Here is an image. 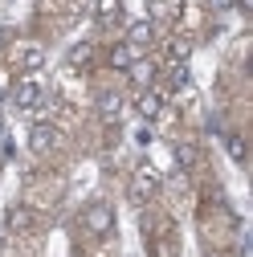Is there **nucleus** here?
Returning a JSON list of instances; mask_svg holds the SVG:
<instances>
[{
  "label": "nucleus",
  "instance_id": "nucleus-1",
  "mask_svg": "<svg viewBox=\"0 0 253 257\" xmlns=\"http://www.w3.org/2000/svg\"><path fill=\"white\" fill-rule=\"evenodd\" d=\"M82 224H86L90 237H110V229H114V208H110L106 200H94V204L82 212Z\"/></svg>",
  "mask_w": 253,
  "mask_h": 257
},
{
  "label": "nucleus",
  "instance_id": "nucleus-2",
  "mask_svg": "<svg viewBox=\"0 0 253 257\" xmlns=\"http://www.w3.org/2000/svg\"><path fill=\"white\" fill-rule=\"evenodd\" d=\"M126 192H131V200H135V204H147L155 192H160V172H155L151 164H139V168H135V176H131V188H126Z\"/></svg>",
  "mask_w": 253,
  "mask_h": 257
},
{
  "label": "nucleus",
  "instance_id": "nucleus-3",
  "mask_svg": "<svg viewBox=\"0 0 253 257\" xmlns=\"http://www.w3.org/2000/svg\"><path fill=\"white\" fill-rule=\"evenodd\" d=\"M13 106H17V110H37V106H41V82H33V78L17 82V86H13Z\"/></svg>",
  "mask_w": 253,
  "mask_h": 257
},
{
  "label": "nucleus",
  "instance_id": "nucleus-4",
  "mask_svg": "<svg viewBox=\"0 0 253 257\" xmlns=\"http://www.w3.org/2000/svg\"><path fill=\"white\" fill-rule=\"evenodd\" d=\"M94 106H98V118H102L106 126H114V122L122 118V94H114V90H102Z\"/></svg>",
  "mask_w": 253,
  "mask_h": 257
},
{
  "label": "nucleus",
  "instance_id": "nucleus-5",
  "mask_svg": "<svg viewBox=\"0 0 253 257\" xmlns=\"http://www.w3.org/2000/svg\"><path fill=\"white\" fill-rule=\"evenodd\" d=\"M53 147H57V126H49V122H37L33 131H29V151L45 155V151H53Z\"/></svg>",
  "mask_w": 253,
  "mask_h": 257
},
{
  "label": "nucleus",
  "instance_id": "nucleus-6",
  "mask_svg": "<svg viewBox=\"0 0 253 257\" xmlns=\"http://www.w3.org/2000/svg\"><path fill=\"white\" fill-rule=\"evenodd\" d=\"M151 41H155V25L151 21H131V25H126V45H131L135 53L147 49Z\"/></svg>",
  "mask_w": 253,
  "mask_h": 257
},
{
  "label": "nucleus",
  "instance_id": "nucleus-7",
  "mask_svg": "<svg viewBox=\"0 0 253 257\" xmlns=\"http://www.w3.org/2000/svg\"><path fill=\"white\" fill-rule=\"evenodd\" d=\"M135 110H139V118H160V110H164V94L160 90H139V98H135Z\"/></svg>",
  "mask_w": 253,
  "mask_h": 257
},
{
  "label": "nucleus",
  "instance_id": "nucleus-8",
  "mask_svg": "<svg viewBox=\"0 0 253 257\" xmlns=\"http://www.w3.org/2000/svg\"><path fill=\"white\" fill-rule=\"evenodd\" d=\"M122 74L131 78V86H139V90H151V82H155V66H151V61H139V57H135Z\"/></svg>",
  "mask_w": 253,
  "mask_h": 257
},
{
  "label": "nucleus",
  "instance_id": "nucleus-9",
  "mask_svg": "<svg viewBox=\"0 0 253 257\" xmlns=\"http://www.w3.org/2000/svg\"><path fill=\"white\" fill-rule=\"evenodd\" d=\"M131 61H135V49L126 45V41H118V45H110V49H106V66H110V70H118V74L131 66Z\"/></svg>",
  "mask_w": 253,
  "mask_h": 257
},
{
  "label": "nucleus",
  "instance_id": "nucleus-10",
  "mask_svg": "<svg viewBox=\"0 0 253 257\" xmlns=\"http://www.w3.org/2000/svg\"><path fill=\"white\" fill-rule=\"evenodd\" d=\"M94 17H98V25H118L122 21V0H94Z\"/></svg>",
  "mask_w": 253,
  "mask_h": 257
},
{
  "label": "nucleus",
  "instance_id": "nucleus-11",
  "mask_svg": "<svg viewBox=\"0 0 253 257\" xmlns=\"http://www.w3.org/2000/svg\"><path fill=\"white\" fill-rule=\"evenodd\" d=\"M45 66V49L41 45H25V53H21V70L25 74H37Z\"/></svg>",
  "mask_w": 253,
  "mask_h": 257
},
{
  "label": "nucleus",
  "instance_id": "nucleus-12",
  "mask_svg": "<svg viewBox=\"0 0 253 257\" xmlns=\"http://www.w3.org/2000/svg\"><path fill=\"white\" fill-rule=\"evenodd\" d=\"M29 224H33V212H29V208H9V229H29Z\"/></svg>",
  "mask_w": 253,
  "mask_h": 257
},
{
  "label": "nucleus",
  "instance_id": "nucleus-13",
  "mask_svg": "<svg viewBox=\"0 0 253 257\" xmlns=\"http://www.w3.org/2000/svg\"><path fill=\"white\" fill-rule=\"evenodd\" d=\"M90 57H94V45H90V41H78V45L70 49V66H86Z\"/></svg>",
  "mask_w": 253,
  "mask_h": 257
},
{
  "label": "nucleus",
  "instance_id": "nucleus-14",
  "mask_svg": "<svg viewBox=\"0 0 253 257\" xmlns=\"http://www.w3.org/2000/svg\"><path fill=\"white\" fill-rule=\"evenodd\" d=\"M172 90H184L188 86V61H172Z\"/></svg>",
  "mask_w": 253,
  "mask_h": 257
},
{
  "label": "nucleus",
  "instance_id": "nucleus-15",
  "mask_svg": "<svg viewBox=\"0 0 253 257\" xmlns=\"http://www.w3.org/2000/svg\"><path fill=\"white\" fill-rule=\"evenodd\" d=\"M225 151L237 159V164H245V139L241 135H225Z\"/></svg>",
  "mask_w": 253,
  "mask_h": 257
},
{
  "label": "nucleus",
  "instance_id": "nucleus-16",
  "mask_svg": "<svg viewBox=\"0 0 253 257\" xmlns=\"http://www.w3.org/2000/svg\"><path fill=\"white\" fill-rule=\"evenodd\" d=\"M176 159L188 168V164H196V151H192V147H176Z\"/></svg>",
  "mask_w": 253,
  "mask_h": 257
},
{
  "label": "nucleus",
  "instance_id": "nucleus-17",
  "mask_svg": "<svg viewBox=\"0 0 253 257\" xmlns=\"http://www.w3.org/2000/svg\"><path fill=\"white\" fill-rule=\"evenodd\" d=\"M9 41H13V33H9V29H5V25H0V49H5Z\"/></svg>",
  "mask_w": 253,
  "mask_h": 257
},
{
  "label": "nucleus",
  "instance_id": "nucleus-18",
  "mask_svg": "<svg viewBox=\"0 0 253 257\" xmlns=\"http://www.w3.org/2000/svg\"><path fill=\"white\" fill-rule=\"evenodd\" d=\"M5 143H9V139H5V118H0V147H5Z\"/></svg>",
  "mask_w": 253,
  "mask_h": 257
},
{
  "label": "nucleus",
  "instance_id": "nucleus-19",
  "mask_svg": "<svg viewBox=\"0 0 253 257\" xmlns=\"http://www.w3.org/2000/svg\"><path fill=\"white\" fill-rule=\"evenodd\" d=\"M0 98H5V82H0Z\"/></svg>",
  "mask_w": 253,
  "mask_h": 257
}]
</instances>
